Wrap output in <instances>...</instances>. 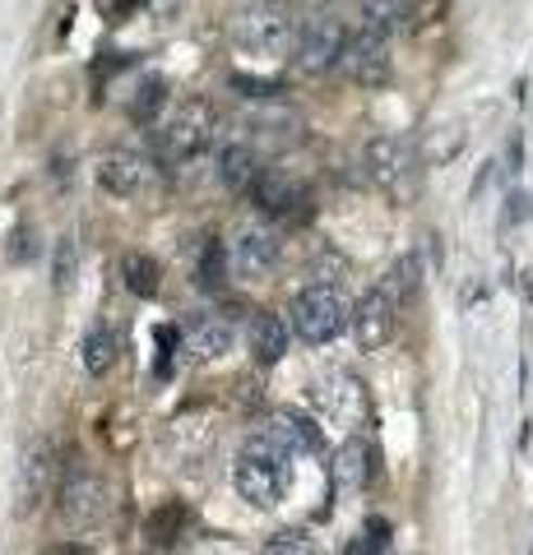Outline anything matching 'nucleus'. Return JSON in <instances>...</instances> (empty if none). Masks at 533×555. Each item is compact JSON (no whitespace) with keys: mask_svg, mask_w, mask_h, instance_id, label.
Returning a JSON list of instances; mask_svg holds the SVG:
<instances>
[{"mask_svg":"<svg viewBox=\"0 0 533 555\" xmlns=\"http://www.w3.org/2000/svg\"><path fill=\"white\" fill-rule=\"evenodd\" d=\"M75 264H79V259H75V241H61V246H56V287L61 292L75 283Z\"/></svg>","mask_w":533,"mask_h":555,"instance_id":"nucleus-27","label":"nucleus"},{"mask_svg":"<svg viewBox=\"0 0 533 555\" xmlns=\"http://www.w3.org/2000/svg\"><path fill=\"white\" fill-rule=\"evenodd\" d=\"M357 10H363V28H376L385 38L408 33L418 20V0H357Z\"/></svg>","mask_w":533,"mask_h":555,"instance_id":"nucleus-18","label":"nucleus"},{"mask_svg":"<svg viewBox=\"0 0 533 555\" xmlns=\"http://www.w3.org/2000/svg\"><path fill=\"white\" fill-rule=\"evenodd\" d=\"M79 357H84V371L89 375H107L116 366V357H122V334H116V324L107 320H98L89 334H84V347H79Z\"/></svg>","mask_w":533,"mask_h":555,"instance_id":"nucleus-19","label":"nucleus"},{"mask_svg":"<svg viewBox=\"0 0 533 555\" xmlns=\"http://www.w3.org/2000/svg\"><path fill=\"white\" fill-rule=\"evenodd\" d=\"M292 328H297V338L316 343V347L334 343L343 328H353V306H348V297H343L339 287L312 283L297 301H292Z\"/></svg>","mask_w":533,"mask_h":555,"instance_id":"nucleus-4","label":"nucleus"},{"mask_svg":"<svg viewBox=\"0 0 533 555\" xmlns=\"http://www.w3.org/2000/svg\"><path fill=\"white\" fill-rule=\"evenodd\" d=\"M312 408L325 422L353 426V422H363V412H367V393L348 371H325L312 379Z\"/></svg>","mask_w":533,"mask_h":555,"instance_id":"nucleus-7","label":"nucleus"},{"mask_svg":"<svg viewBox=\"0 0 533 555\" xmlns=\"http://www.w3.org/2000/svg\"><path fill=\"white\" fill-rule=\"evenodd\" d=\"M251 134L255 139H274V144H283V139H297V126L302 120L292 116L283 102H274V107H251Z\"/></svg>","mask_w":533,"mask_h":555,"instance_id":"nucleus-22","label":"nucleus"},{"mask_svg":"<svg viewBox=\"0 0 533 555\" xmlns=\"http://www.w3.org/2000/svg\"><path fill=\"white\" fill-rule=\"evenodd\" d=\"M102 514H107V481L89 463H75L61 481V518L75 528H89Z\"/></svg>","mask_w":533,"mask_h":555,"instance_id":"nucleus-8","label":"nucleus"},{"mask_svg":"<svg viewBox=\"0 0 533 555\" xmlns=\"http://www.w3.org/2000/svg\"><path fill=\"white\" fill-rule=\"evenodd\" d=\"M288 454L274 440L265 436H255L242 454H237L232 463V486H237V495L246 500V505L255 509H274L283 500V486H288Z\"/></svg>","mask_w":533,"mask_h":555,"instance_id":"nucleus-2","label":"nucleus"},{"mask_svg":"<svg viewBox=\"0 0 533 555\" xmlns=\"http://www.w3.org/2000/svg\"><path fill=\"white\" fill-rule=\"evenodd\" d=\"M47 555H84V546H56V551H47Z\"/></svg>","mask_w":533,"mask_h":555,"instance_id":"nucleus-32","label":"nucleus"},{"mask_svg":"<svg viewBox=\"0 0 533 555\" xmlns=\"http://www.w3.org/2000/svg\"><path fill=\"white\" fill-rule=\"evenodd\" d=\"M265 440H274L283 449V454H325V436H320V426L312 422V416H297V412H274L265 430H261Z\"/></svg>","mask_w":533,"mask_h":555,"instance_id":"nucleus-14","label":"nucleus"},{"mask_svg":"<svg viewBox=\"0 0 533 555\" xmlns=\"http://www.w3.org/2000/svg\"><path fill=\"white\" fill-rule=\"evenodd\" d=\"M218 273H223V250L210 241V246H204V259H200V283L204 287H218Z\"/></svg>","mask_w":533,"mask_h":555,"instance_id":"nucleus-29","label":"nucleus"},{"mask_svg":"<svg viewBox=\"0 0 533 555\" xmlns=\"http://www.w3.org/2000/svg\"><path fill=\"white\" fill-rule=\"evenodd\" d=\"M122 278H126V292H135V297H153L163 269H158V259L153 255H126L122 259Z\"/></svg>","mask_w":533,"mask_h":555,"instance_id":"nucleus-23","label":"nucleus"},{"mask_svg":"<svg viewBox=\"0 0 533 555\" xmlns=\"http://www.w3.org/2000/svg\"><path fill=\"white\" fill-rule=\"evenodd\" d=\"M181 528V509L177 505H167L163 514H153V524H149V532L158 537V542H172V532Z\"/></svg>","mask_w":533,"mask_h":555,"instance_id":"nucleus-28","label":"nucleus"},{"mask_svg":"<svg viewBox=\"0 0 533 555\" xmlns=\"http://www.w3.org/2000/svg\"><path fill=\"white\" fill-rule=\"evenodd\" d=\"M529 204H533V199L524 195V190H515V195L506 199V228H515V222H524V218L533 214V208H529Z\"/></svg>","mask_w":533,"mask_h":555,"instance_id":"nucleus-30","label":"nucleus"},{"mask_svg":"<svg viewBox=\"0 0 533 555\" xmlns=\"http://www.w3.org/2000/svg\"><path fill=\"white\" fill-rule=\"evenodd\" d=\"M371 477V454H367V444L363 440H343V449L334 454V481H339V491H363Z\"/></svg>","mask_w":533,"mask_h":555,"instance_id":"nucleus-21","label":"nucleus"},{"mask_svg":"<svg viewBox=\"0 0 533 555\" xmlns=\"http://www.w3.org/2000/svg\"><path fill=\"white\" fill-rule=\"evenodd\" d=\"M98 5L107 10V14H116V20H126V14H130L135 5H144V0H98Z\"/></svg>","mask_w":533,"mask_h":555,"instance_id":"nucleus-31","label":"nucleus"},{"mask_svg":"<svg viewBox=\"0 0 533 555\" xmlns=\"http://www.w3.org/2000/svg\"><path fill=\"white\" fill-rule=\"evenodd\" d=\"M418 283H422L418 255H404V259H394V264H390V273H385V283H381V287H390L399 301H408L413 292H418Z\"/></svg>","mask_w":533,"mask_h":555,"instance_id":"nucleus-25","label":"nucleus"},{"mask_svg":"<svg viewBox=\"0 0 533 555\" xmlns=\"http://www.w3.org/2000/svg\"><path fill=\"white\" fill-rule=\"evenodd\" d=\"M399 297H394L390 287H371L363 306L353 310V334L363 343V352H376V347H385L394 338V324H399Z\"/></svg>","mask_w":533,"mask_h":555,"instance_id":"nucleus-11","label":"nucleus"},{"mask_svg":"<svg viewBox=\"0 0 533 555\" xmlns=\"http://www.w3.org/2000/svg\"><path fill=\"white\" fill-rule=\"evenodd\" d=\"M181 347H186V361H191V366H214V361L228 357V347H232V328H228V320L204 315V320H195L191 328H186Z\"/></svg>","mask_w":533,"mask_h":555,"instance_id":"nucleus-15","label":"nucleus"},{"mask_svg":"<svg viewBox=\"0 0 533 555\" xmlns=\"http://www.w3.org/2000/svg\"><path fill=\"white\" fill-rule=\"evenodd\" d=\"M343 47H348V28H343L334 14H306L297 24L292 56H297L302 75H330V69L343 65Z\"/></svg>","mask_w":533,"mask_h":555,"instance_id":"nucleus-5","label":"nucleus"},{"mask_svg":"<svg viewBox=\"0 0 533 555\" xmlns=\"http://www.w3.org/2000/svg\"><path fill=\"white\" fill-rule=\"evenodd\" d=\"M210 144H214V107L200 98L177 102V112H167L158 120V130H153V153L172 167L195 163Z\"/></svg>","mask_w":533,"mask_h":555,"instance_id":"nucleus-3","label":"nucleus"},{"mask_svg":"<svg viewBox=\"0 0 533 555\" xmlns=\"http://www.w3.org/2000/svg\"><path fill=\"white\" fill-rule=\"evenodd\" d=\"M343 75L363 89H376V83L390 79V38L376 28H357L348 33V47H343Z\"/></svg>","mask_w":533,"mask_h":555,"instance_id":"nucleus-9","label":"nucleus"},{"mask_svg":"<svg viewBox=\"0 0 533 555\" xmlns=\"http://www.w3.org/2000/svg\"><path fill=\"white\" fill-rule=\"evenodd\" d=\"M51 481H56V454H51L47 440H33L20 459V486H14V495H20V514H33L47 500Z\"/></svg>","mask_w":533,"mask_h":555,"instance_id":"nucleus-13","label":"nucleus"},{"mask_svg":"<svg viewBox=\"0 0 533 555\" xmlns=\"http://www.w3.org/2000/svg\"><path fill=\"white\" fill-rule=\"evenodd\" d=\"M261 555H316V542H312V532L288 528V532H279V537H269Z\"/></svg>","mask_w":533,"mask_h":555,"instance_id":"nucleus-26","label":"nucleus"},{"mask_svg":"<svg viewBox=\"0 0 533 555\" xmlns=\"http://www.w3.org/2000/svg\"><path fill=\"white\" fill-rule=\"evenodd\" d=\"M218 177L228 190H237V195H251L255 181L265 177V167H261V153H255L251 144H228L218 153Z\"/></svg>","mask_w":533,"mask_h":555,"instance_id":"nucleus-16","label":"nucleus"},{"mask_svg":"<svg viewBox=\"0 0 533 555\" xmlns=\"http://www.w3.org/2000/svg\"><path fill=\"white\" fill-rule=\"evenodd\" d=\"M363 163H367V177L385 190V195H404L413 185V171H418V158H413V144L399 134H376L367 139L363 149Z\"/></svg>","mask_w":533,"mask_h":555,"instance_id":"nucleus-6","label":"nucleus"},{"mask_svg":"<svg viewBox=\"0 0 533 555\" xmlns=\"http://www.w3.org/2000/svg\"><path fill=\"white\" fill-rule=\"evenodd\" d=\"M153 177H158L153 158H144V153H135V149H107L98 158V185L112 190V195H122V199L144 195L153 185Z\"/></svg>","mask_w":533,"mask_h":555,"instance_id":"nucleus-10","label":"nucleus"},{"mask_svg":"<svg viewBox=\"0 0 533 555\" xmlns=\"http://www.w3.org/2000/svg\"><path fill=\"white\" fill-rule=\"evenodd\" d=\"M279 259H283V236L265 228V222H251V228L237 232L232 241V269L242 273V278H265L279 269Z\"/></svg>","mask_w":533,"mask_h":555,"instance_id":"nucleus-12","label":"nucleus"},{"mask_svg":"<svg viewBox=\"0 0 533 555\" xmlns=\"http://www.w3.org/2000/svg\"><path fill=\"white\" fill-rule=\"evenodd\" d=\"M297 24L279 0H246L242 10L232 14V47L246 51V56H283V51L297 42Z\"/></svg>","mask_w":533,"mask_h":555,"instance_id":"nucleus-1","label":"nucleus"},{"mask_svg":"<svg viewBox=\"0 0 533 555\" xmlns=\"http://www.w3.org/2000/svg\"><path fill=\"white\" fill-rule=\"evenodd\" d=\"M167 107V79L163 75H144L135 83V98H130V116L135 120H153Z\"/></svg>","mask_w":533,"mask_h":555,"instance_id":"nucleus-24","label":"nucleus"},{"mask_svg":"<svg viewBox=\"0 0 533 555\" xmlns=\"http://www.w3.org/2000/svg\"><path fill=\"white\" fill-rule=\"evenodd\" d=\"M251 199L261 204V208H269V214H302V204H306V190L297 185V181H288L283 171H269L265 167V177L255 181V190H251Z\"/></svg>","mask_w":533,"mask_h":555,"instance_id":"nucleus-17","label":"nucleus"},{"mask_svg":"<svg viewBox=\"0 0 533 555\" xmlns=\"http://www.w3.org/2000/svg\"><path fill=\"white\" fill-rule=\"evenodd\" d=\"M251 352H255L261 366L283 361V352H288V324L279 315H269V310H261V315L251 320Z\"/></svg>","mask_w":533,"mask_h":555,"instance_id":"nucleus-20","label":"nucleus"}]
</instances>
